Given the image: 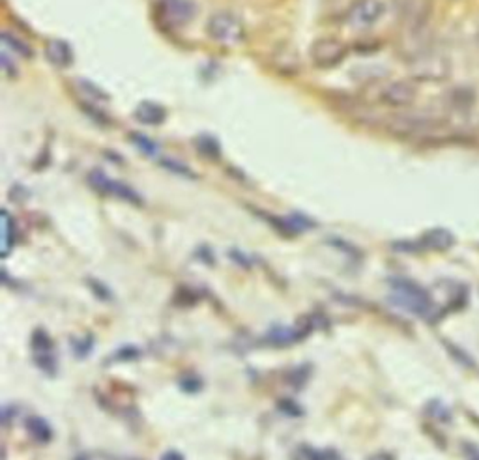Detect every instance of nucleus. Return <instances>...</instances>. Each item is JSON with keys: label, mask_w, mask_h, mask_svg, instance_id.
<instances>
[{"label": "nucleus", "mask_w": 479, "mask_h": 460, "mask_svg": "<svg viewBox=\"0 0 479 460\" xmlns=\"http://www.w3.org/2000/svg\"><path fill=\"white\" fill-rule=\"evenodd\" d=\"M390 286L394 290V295H392V302L414 315L418 316H431L433 311H434V304H433V298L431 294L420 286L418 283H414L410 279H404V277H392L390 279Z\"/></svg>", "instance_id": "1"}, {"label": "nucleus", "mask_w": 479, "mask_h": 460, "mask_svg": "<svg viewBox=\"0 0 479 460\" xmlns=\"http://www.w3.org/2000/svg\"><path fill=\"white\" fill-rule=\"evenodd\" d=\"M388 131L403 139H431L442 134L444 122L422 113H404L388 122Z\"/></svg>", "instance_id": "2"}, {"label": "nucleus", "mask_w": 479, "mask_h": 460, "mask_svg": "<svg viewBox=\"0 0 479 460\" xmlns=\"http://www.w3.org/2000/svg\"><path fill=\"white\" fill-rule=\"evenodd\" d=\"M408 68H410V75L416 81L438 83V81H445L452 75L450 58L442 53H436L431 47L412 55Z\"/></svg>", "instance_id": "3"}, {"label": "nucleus", "mask_w": 479, "mask_h": 460, "mask_svg": "<svg viewBox=\"0 0 479 460\" xmlns=\"http://www.w3.org/2000/svg\"><path fill=\"white\" fill-rule=\"evenodd\" d=\"M208 36L219 45H240L245 40L244 23L231 12H217L206 23Z\"/></svg>", "instance_id": "4"}, {"label": "nucleus", "mask_w": 479, "mask_h": 460, "mask_svg": "<svg viewBox=\"0 0 479 460\" xmlns=\"http://www.w3.org/2000/svg\"><path fill=\"white\" fill-rule=\"evenodd\" d=\"M309 55H311V60L316 68L332 70L346 58L348 49L343 42H339L335 38H321L311 45Z\"/></svg>", "instance_id": "5"}, {"label": "nucleus", "mask_w": 479, "mask_h": 460, "mask_svg": "<svg viewBox=\"0 0 479 460\" xmlns=\"http://www.w3.org/2000/svg\"><path fill=\"white\" fill-rule=\"evenodd\" d=\"M155 14L167 26H184L195 17V5L191 0H157Z\"/></svg>", "instance_id": "6"}, {"label": "nucleus", "mask_w": 479, "mask_h": 460, "mask_svg": "<svg viewBox=\"0 0 479 460\" xmlns=\"http://www.w3.org/2000/svg\"><path fill=\"white\" fill-rule=\"evenodd\" d=\"M378 97H380V102L388 107L404 109L416 102L418 86L410 81H392L382 86Z\"/></svg>", "instance_id": "7"}, {"label": "nucleus", "mask_w": 479, "mask_h": 460, "mask_svg": "<svg viewBox=\"0 0 479 460\" xmlns=\"http://www.w3.org/2000/svg\"><path fill=\"white\" fill-rule=\"evenodd\" d=\"M384 14L386 6L382 0H356V3L348 8V23L354 28H369L376 25Z\"/></svg>", "instance_id": "8"}, {"label": "nucleus", "mask_w": 479, "mask_h": 460, "mask_svg": "<svg viewBox=\"0 0 479 460\" xmlns=\"http://www.w3.org/2000/svg\"><path fill=\"white\" fill-rule=\"evenodd\" d=\"M88 182H90L95 189H98L100 193H104V195H113V196H116V199H122V201L130 203V205H141V203H143V201H141V196L137 195L135 189H132L130 185H125V184H122V182L111 180V178H107L105 175H102V173H98V171L92 173V175L88 176Z\"/></svg>", "instance_id": "9"}, {"label": "nucleus", "mask_w": 479, "mask_h": 460, "mask_svg": "<svg viewBox=\"0 0 479 460\" xmlns=\"http://www.w3.org/2000/svg\"><path fill=\"white\" fill-rule=\"evenodd\" d=\"M399 14L410 32H422L431 14V0H401Z\"/></svg>", "instance_id": "10"}, {"label": "nucleus", "mask_w": 479, "mask_h": 460, "mask_svg": "<svg viewBox=\"0 0 479 460\" xmlns=\"http://www.w3.org/2000/svg\"><path fill=\"white\" fill-rule=\"evenodd\" d=\"M311 332V325L304 327H274V330L268 332L266 343L274 346H291L302 339H305Z\"/></svg>", "instance_id": "11"}, {"label": "nucleus", "mask_w": 479, "mask_h": 460, "mask_svg": "<svg viewBox=\"0 0 479 460\" xmlns=\"http://www.w3.org/2000/svg\"><path fill=\"white\" fill-rule=\"evenodd\" d=\"M45 56L58 70L68 68V65H72L74 62V51L70 44H66L64 40H49L45 45Z\"/></svg>", "instance_id": "12"}, {"label": "nucleus", "mask_w": 479, "mask_h": 460, "mask_svg": "<svg viewBox=\"0 0 479 460\" xmlns=\"http://www.w3.org/2000/svg\"><path fill=\"white\" fill-rule=\"evenodd\" d=\"M455 236L445 228H431L422 238V247L431 251H448L454 247Z\"/></svg>", "instance_id": "13"}, {"label": "nucleus", "mask_w": 479, "mask_h": 460, "mask_svg": "<svg viewBox=\"0 0 479 460\" xmlns=\"http://www.w3.org/2000/svg\"><path fill=\"white\" fill-rule=\"evenodd\" d=\"M135 118L145 125H159L167 118V111L154 102H143L135 109Z\"/></svg>", "instance_id": "14"}, {"label": "nucleus", "mask_w": 479, "mask_h": 460, "mask_svg": "<svg viewBox=\"0 0 479 460\" xmlns=\"http://www.w3.org/2000/svg\"><path fill=\"white\" fill-rule=\"evenodd\" d=\"M3 255L8 256L14 244H15V238H17V226H15V219L10 215L8 210L3 212Z\"/></svg>", "instance_id": "15"}, {"label": "nucleus", "mask_w": 479, "mask_h": 460, "mask_svg": "<svg viewBox=\"0 0 479 460\" xmlns=\"http://www.w3.org/2000/svg\"><path fill=\"white\" fill-rule=\"evenodd\" d=\"M26 429H28V433H30L32 438H35L36 442H42V444L49 442L51 436H53L51 426L42 417H28Z\"/></svg>", "instance_id": "16"}, {"label": "nucleus", "mask_w": 479, "mask_h": 460, "mask_svg": "<svg viewBox=\"0 0 479 460\" xmlns=\"http://www.w3.org/2000/svg\"><path fill=\"white\" fill-rule=\"evenodd\" d=\"M3 42H5V45L8 47V49H12L14 53H17V55H21V56H25V58H28V56H32V49L23 42V40H19L17 36H14L12 35V32H3Z\"/></svg>", "instance_id": "17"}, {"label": "nucleus", "mask_w": 479, "mask_h": 460, "mask_svg": "<svg viewBox=\"0 0 479 460\" xmlns=\"http://www.w3.org/2000/svg\"><path fill=\"white\" fill-rule=\"evenodd\" d=\"M32 350L35 354H53V341L44 330H36L32 335Z\"/></svg>", "instance_id": "18"}, {"label": "nucleus", "mask_w": 479, "mask_h": 460, "mask_svg": "<svg viewBox=\"0 0 479 460\" xmlns=\"http://www.w3.org/2000/svg\"><path fill=\"white\" fill-rule=\"evenodd\" d=\"M452 105L459 111H464V109H470L474 105V92L468 90V88H459V90H454V95H452Z\"/></svg>", "instance_id": "19"}, {"label": "nucleus", "mask_w": 479, "mask_h": 460, "mask_svg": "<svg viewBox=\"0 0 479 460\" xmlns=\"http://www.w3.org/2000/svg\"><path fill=\"white\" fill-rule=\"evenodd\" d=\"M427 412H429V415H431L433 419H436V421H442V423H450V421H452V412H450V408L445 406L444 403H440V401H431V403L427 405Z\"/></svg>", "instance_id": "20"}, {"label": "nucleus", "mask_w": 479, "mask_h": 460, "mask_svg": "<svg viewBox=\"0 0 479 460\" xmlns=\"http://www.w3.org/2000/svg\"><path fill=\"white\" fill-rule=\"evenodd\" d=\"M79 88H81V92H83L86 97H90L92 102H107V94H105L102 88L95 86L94 83L81 81V83H79Z\"/></svg>", "instance_id": "21"}, {"label": "nucleus", "mask_w": 479, "mask_h": 460, "mask_svg": "<svg viewBox=\"0 0 479 460\" xmlns=\"http://www.w3.org/2000/svg\"><path fill=\"white\" fill-rule=\"evenodd\" d=\"M130 139H132V141L135 143V146L141 148L146 155H155V154H157V146H155V143L150 141L148 137H145V135H141V134H132Z\"/></svg>", "instance_id": "22"}, {"label": "nucleus", "mask_w": 479, "mask_h": 460, "mask_svg": "<svg viewBox=\"0 0 479 460\" xmlns=\"http://www.w3.org/2000/svg\"><path fill=\"white\" fill-rule=\"evenodd\" d=\"M197 148H199L205 155H208V157H217V155H219V146H217L215 141L210 139V137H201V139L197 141Z\"/></svg>", "instance_id": "23"}, {"label": "nucleus", "mask_w": 479, "mask_h": 460, "mask_svg": "<svg viewBox=\"0 0 479 460\" xmlns=\"http://www.w3.org/2000/svg\"><path fill=\"white\" fill-rule=\"evenodd\" d=\"M445 346H448V350L452 352V355L455 357V361H459V364H463L464 367H474V359L464 350H461L459 346H454L452 343H445Z\"/></svg>", "instance_id": "24"}, {"label": "nucleus", "mask_w": 479, "mask_h": 460, "mask_svg": "<svg viewBox=\"0 0 479 460\" xmlns=\"http://www.w3.org/2000/svg\"><path fill=\"white\" fill-rule=\"evenodd\" d=\"M0 64H3V72H5V75H8V77H14V75L17 74L15 62L12 64V60H10V55H8V53H3V58H0Z\"/></svg>", "instance_id": "25"}, {"label": "nucleus", "mask_w": 479, "mask_h": 460, "mask_svg": "<svg viewBox=\"0 0 479 460\" xmlns=\"http://www.w3.org/2000/svg\"><path fill=\"white\" fill-rule=\"evenodd\" d=\"M164 165H167L169 169H175L176 173H185L187 176H194V173H191L185 165H178V163H175L173 159H167V161H164Z\"/></svg>", "instance_id": "26"}, {"label": "nucleus", "mask_w": 479, "mask_h": 460, "mask_svg": "<svg viewBox=\"0 0 479 460\" xmlns=\"http://www.w3.org/2000/svg\"><path fill=\"white\" fill-rule=\"evenodd\" d=\"M464 453L468 456V460H479V449L472 444H464Z\"/></svg>", "instance_id": "27"}, {"label": "nucleus", "mask_w": 479, "mask_h": 460, "mask_svg": "<svg viewBox=\"0 0 479 460\" xmlns=\"http://www.w3.org/2000/svg\"><path fill=\"white\" fill-rule=\"evenodd\" d=\"M371 460H394V456L388 453H378V455L371 456Z\"/></svg>", "instance_id": "28"}, {"label": "nucleus", "mask_w": 479, "mask_h": 460, "mask_svg": "<svg viewBox=\"0 0 479 460\" xmlns=\"http://www.w3.org/2000/svg\"><path fill=\"white\" fill-rule=\"evenodd\" d=\"M77 460H85V458H77Z\"/></svg>", "instance_id": "29"}]
</instances>
